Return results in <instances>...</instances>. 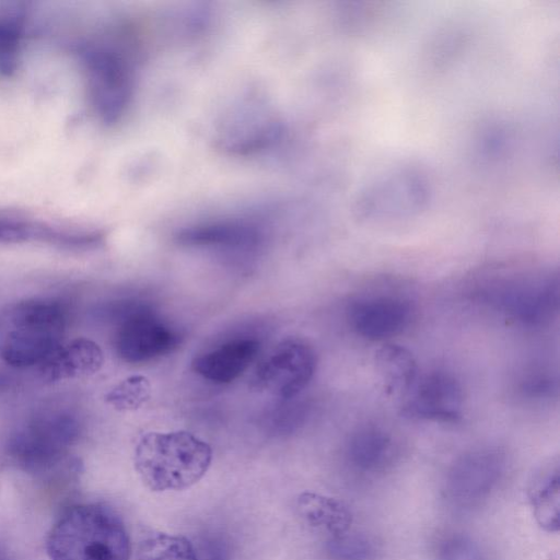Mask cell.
<instances>
[{
	"label": "cell",
	"instance_id": "obj_1",
	"mask_svg": "<svg viewBox=\"0 0 560 560\" xmlns=\"http://www.w3.org/2000/svg\"><path fill=\"white\" fill-rule=\"evenodd\" d=\"M471 294L512 322L540 327L558 316L559 273L551 268L494 269L475 282Z\"/></svg>",
	"mask_w": 560,
	"mask_h": 560
},
{
	"label": "cell",
	"instance_id": "obj_2",
	"mask_svg": "<svg viewBox=\"0 0 560 560\" xmlns=\"http://www.w3.org/2000/svg\"><path fill=\"white\" fill-rule=\"evenodd\" d=\"M46 549L51 560H129L131 553L122 520L102 503L67 509L51 527Z\"/></svg>",
	"mask_w": 560,
	"mask_h": 560
},
{
	"label": "cell",
	"instance_id": "obj_3",
	"mask_svg": "<svg viewBox=\"0 0 560 560\" xmlns=\"http://www.w3.org/2000/svg\"><path fill=\"white\" fill-rule=\"evenodd\" d=\"M68 313L50 298L11 302L0 310V359L13 368L42 364L61 343Z\"/></svg>",
	"mask_w": 560,
	"mask_h": 560
},
{
	"label": "cell",
	"instance_id": "obj_4",
	"mask_svg": "<svg viewBox=\"0 0 560 560\" xmlns=\"http://www.w3.org/2000/svg\"><path fill=\"white\" fill-rule=\"evenodd\" d=\"M212 460L211 446L185 430L148 432L137 442L133 462L153 491L183 490L198 482Z\"/></svg>",
	"mask_w": 560,
	"mask_h": 560
},
{
	"label": "cell",
	"instance_id": "obj_5",
	"mask_svg": "<svg viewBox=\"0 0 560 560\" xmlns=\"http://www.w3.org/2000/svg\"><path fill=\"white\" fill-rule=\"evenodd\" d=\"M81 424L66 409H47L34 415L10 435L7 451L21 469L44 475L57 470L68 459Z\"/></svg>",
	"mask_w": 560,
	"mask_h": 560
},
{
	"label": "cell",
	"instance_id": "obj_6",
	"mask_svg": "<svg viewBox=\"0 0 560 560\" xmlns=\"http://www.w3.org/2000/svg\"><path fill=\"white\" fill-rule=\"evenodd\" d=\"M508 470L506 452L499 446H480L458 455L447 468L443 495L455 511L480 508L499 488Z\"/></svg>",
	"mask_w": 560,
	"mask_h": 560
},
{
	"label": "cell",
	"instance_id": "obj_7",
	"mask_svg": "<svg viewBox=\"0 0 560 560\" xmlns=\"http://www.w3.org/2000/svg\"><path fill=\"white\" fill-rule=\"evenodd\" d=\"M182 336L147 303L129 302L119 310L114 334L117 355L127 363L150 362L173 352Z\"/></svg>",
	"mask_w": 560,
	"mask_h": 560
},
{
	"label": "cell",
	"instance_id": "obj_8",
	"mask_svg": "<svg viewBox=\"0 0 560 560\" xmlns=\"http://www.w3.org/2000/svg\"><path fill=\"white\" fill-rule=\"evenodd\" d=\"M317 369L314 348L300 338L277 343L256 366L250 387L273 398H295L312 381Z\"/></svg>",
	"mask_w": 560,
	"mask_h": 560
},
{
	"label": "cell",
	"instance_id": "obj_9",
	"mask_svg": "<svg viewBox=\"0 0 560 560\" xmlns=\"http://www.w3.org/2000/svg\"><path fill=\"white\" fill-rule=\"evenodd\" d=\"M79 52L95 112L104 121H115L131 94L132 79L125 58L116 49L98 44H85Z\"/></svg>",
	"mask_w": 560,
	"mask_h": 560
},
{
	"label": "cell",
	"instance_id": "obj_10",
	"mask_svg": "<svg viewBox=\"0 0 560 560\" xmlns=\"http://www.w3.org/2000/svg\"><path fill=\"white\" fill-rule=\"evenodd\" d=\"M415 302L395 292L363 294L350 301L346 317L351 330L369 341L388 342L404 334L416 318Z\"/></svg>",
	"mask_w": 560,
	"mask_h": 560
},
{
	"label": "cell",
	"instance_id": "obj_11",
	"mask_svg": "<svg viewBox=\"0 0 560 560\" xmlns=\"http://www.w3.org/2000/svg\"><path fill=\"white\" fill-rule=\"evenodd\" d=\"M465 393L460 381L446 370L419 374L402 398L401 412L408 418L455 423L463 417Z\"/></svg>",
	"mask_w": 560,
	"mask_h": 560
},
{
	"label": "cell",
	"instance_id": "obj_12",
	"mask_svg": "<svg viewBox=\"0 0 560 560\" xmlns=\"http://www.w3.org/2000/svg\"><path fill=\"white\" fill-rule=\"evenodd\" d=\"M401 456L399 439L388 428L366 422L349 434L343 459L350 472L359 479L371 480L390 471Z\"/></svg>",
	"mask_w": 560,
	"mask_h": 560
},
{
	"label": "cell",
	"instance_id": "obj_13",
	"mask_svg": "<svg viewBox=\"0 0 560 560\" xmlns=\"http://www.w3.org/2000/svg\"><path fill=\"white\" fill-rule=\"evenodd\" d=\"M260 350L258 339L242 336L229 339L197 354L192 371L213 384H229L237 380L256 360Z\"/></svg>",
	"mask_w": 560,
	"mask_h": 560
},
{
	"label": "cell",
	"instance_id": "obj_14",
	"mask_svg": "<svg viewBox=\"0 0 560 560\" xmlns=\"http://www.w3.org/2000/svg\"><path fill=\"white\" fill-rule=\"evenodd\" d=\"M104 363L101 347L93 340L80 337L61 343L40 365L45 382L86 377L98 372Z\"/></svg>",
	"mask_w": 560,
	"mask_h": 560
},
{
	"label": "cell",
	"instance_id": "obj_15",
	"mask_svg": "<svg viewBox=\"0 0 560 560\" xmlns=\"http://www.w3.org/2000/svg\"><path fill=\"white\" fill-rule=\"evenodd\" d=\"M374 363L383 389L389 396L404 398L419 376L412 352L394 342H385L375 351Z\"/></svg>",
	"mask_w": 560,
	"mask_h": 560
},
{
	"label": "cell",
	"instance_id": "obj_16",
	"mask_svg": "<svg viewBox=\"0 0 560 560\" xmlns=\"http://www.w3.org/2000/svg\"><path fill=\"white\" fill-rule=\"evenodd\" d=\"M559 459L553 457L539 467L529 487L534 515L539 525L550 532L559 528Z\"/></svg>",
	"mask_w": 560,
	"mask_h": 560
},
{
	"label": "cell",
	"instance_id": "obj_17",
	"mask_svg": "<svg viewBox=\"0 0 560 560\" xmlns=\"http://www.w3.org/2000/svg\"><path fill=\"white\" fill-rule=\"evenodd\" d=\"M177 242L194 247H250L259 242V233L252 226L237 223H214L186 229Z\"/></svg>",
	"mask_w": 560,
	"mask_h": 560
},
{
	"label": "cell",
	"instance_id": "obj_18",
	"mask_svg": "<svg viewBox=\"0 0 560 560\" xmlns=\"http://www.w3.org/2000/svg\"><path fill=\"white\" fill-rule=\"evenodd\" d=\"M296 509L307 525L325 530L332 537L348 532L351 524L347 506L326 495L303 492L296 500Z\"/></svg>",
	"mask_w": 560,
	"mask_h": 560
},
{
	"label": "cell",
	"instance_id": "obj_19",
	"mask_svg": "<svg viewBox=\"0 0 560 560\" xmlns=\"http://www.w3.org/2000/svg\"><path fill=\"white\" fill-rule=\"evenodd\" d=\"M28 241L83 244L93 241V237L68 233L39 222L0 213L1 243H22Z\"/></svg>",
	"mask_w": 560,
	"mask_h": 560
},
{
	"label": "cell",
	"instance_id": "obj_20",
	"mask_svg": "<svg viewBox=\"0 0 560 560\" xmlns=\"http://www.w3.org/2000/svg\"><path fill=\"white\" fill-rule=\"evenodd\" d=\"M25 10L19 3L0 4V74L11 75L20 61Z\"/></svg>",
	"mask_w": 560,
	"mask_h": 560
},
{
	"label": "cell",
	"instance_id": "obj_21",
	"mask_svg": "<svg viewBox=\"0 0 560 560\" xmlns=\"http://www.w3.org/2000/svg\"><path fill=\"white\" fill-rule=\"evenodd\" d=\"M138 560H197V557L186 537L154 533L140 542Z\"/></svg>",
	"mask_w": 560,
	"mask_h": 560
},
{
	"label": "cell",
	"instance_id": "obj_22",
	"mask_svg": "<svg viewBox=\"0 0 560 560\" xmlns=\"http://www.w3.org/2000/svg\"><path fill=\"white\" fill-rule=\"evenodd\" d=\"M151 396V384L143 375L129 376L105 395V400L119 411L136 410Z\"/></svg>",
	"mask_w": 560,
	"mask_h": 560
},
{
	"label": "cell",
	"instance_id": "obj_23",
	"mask_svg": "<svg viewBox=\"0 0 560 560\" xmlns=\"http://www.w3.org/2000/svg\"><path fill=\"white\" fill-rule=\"evenodd\" d=\"M328 552L332 560H375L377 547L375 541L364 534L346 532L331 538Z\"/></svg>",
	"mask_w": 560,
	"mask_h": 560
},
{
	"label": "cell",
	"instance_id": "obj_24",
	"mask_svg": "<svg viewBox=\"0 0 560 560\" xmlns=\"http://www.w3.org/2000/svg\"><path fill=\"white\" fill-rule=\"evenodd\" d=\"M438 560H488L481 547L469 536L450 534L440 539L436 547Z\"/></svg>",
	"mask_w": 560,
	"mask_h": 560
},
{
	"label": "cell",
	"instance_id": "obj_25",
	"mask_svg": "<svg viewBox=\"0 0 560 560\" xmlns=\"http://www.w3.org/2000/svg\"><path fill=\"white\" fill-rule=\"evenodd\" d=\"M197 560H230L231 549L226 539L219 535H206L192 542Z\"/></svg>",
	"mask_w": 560,
	"mask_h": 560
},
{
	"label": "cell",
	"instance_id": "obj_26",
	"mask_svg": "<svg viewBox=\"0 0 560 560\" xmlns=\"http://www.w3.org/2000/svg\"><path fill=\"white\" fill-rule=\"evenodd\" d=\"M0 560H2V559L0 558Z\"/></svg>",
	"mask_w": 560,
	"mask_h": 560
}]
</instances>
